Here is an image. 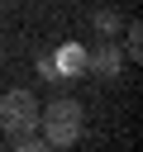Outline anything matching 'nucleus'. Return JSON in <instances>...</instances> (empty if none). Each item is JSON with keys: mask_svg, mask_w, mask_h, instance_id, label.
<instances>
[{"mask_svg": "<svg viewBox=\"0 0 143 152\" xmlns=\"http://www.w3.org/2000/svg\"><path fill=\"white\" fill-rule=\"evenodd\" d=\"M38 119H43L48 147H67V142L81 138V104L76 100H52L48 109H38Z\"/></svg>", "mask_w": 143, "mask_h": 152, "instance_id": "nucleus-1", "label": "nucleus"}, {"mask_svg": "<svg viewBox=\"0 0 143 152\" xmlns=\"http://www.w3.org/2000/svg\"><path fill=\"white\" fill-rule=\"evenodd\" d=\"M0 124L10 133H24V128H38V100L29 90H10L0 95Z\"/></svg>", "mask_w": 143, "mask_h": 152, "instance_id": "nucleus-2", "label": "nucleus"}, {"mask_svg": "<svg viewBox=\"0 0 143 152\" xmlns=\"http://www.w3.org/2000/svg\"><path fill=\"white\" fill-rule=\"evenodd\" d=\"M86 71H91V76H100V81H114V76L124 71V52L114 48V38H105L95 52H86Z\"/></svg>", "mask_w": 143, "mask_h": 152, "instance_id": "nucleus-3", "label": "nucleus"}, {"mask_svg": "<svg viewBox=\"0 0 143 152\" xmlns=\"http://www.w3.org/2000/svg\"><path fill=\"white\" fill-rule=\"evenodd\" d=\"M57 71H62V81H67V76H76V71H86V48L67 43V48L57 52Z\"/></svg>", "mask_w": 143, "mask_h": 152, "instance_id": "nucleus-4", "label": "nucleus"}, {"mask_svg": "<svg viewBox=\"0 0 143 152\" xmlns=\"http://www.w3.org/2000/svg\"><path fill=\"white\" fill-rule=\"evenodd\" d=\"M95 28H100V33L110 38V33H119V28H124V19H119L114 10H100V14H95Z\"/></svg>", "mask_w": 143, "mask_h": 152, "instance_id": "nucleus-5", "label": "nucleus"}, {"mask_svg": "<svg viewBox=\"0 0 143 152\" xmlns=\"http://www.w3.org/2000/svg\"><path fill=\"white\" fill-rule=\"evenodd\" d=\"M138 38H143V28H138V24H129V28H124V52H129V57H138V52H143V43H138Z\"/></svg>", "mask_w": 143, "mask_h": 152, "instance_id": "nucleus-6", "label": "nucleus"}]
</instances>
